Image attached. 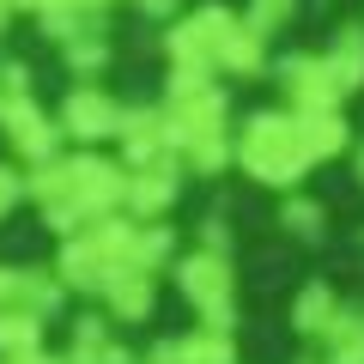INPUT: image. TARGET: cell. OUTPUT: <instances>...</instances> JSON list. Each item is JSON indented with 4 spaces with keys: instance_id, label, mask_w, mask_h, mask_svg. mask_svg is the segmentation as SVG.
<instances>
[{
    "instance_id": "1",
    "label": "cell",
    "mask_w": 364,
    "mask_h": 364,
    "mask_svg": "<svg viewBox=\"0 0 364 364\" xmlns=\"http://www.w3.org/2000/svg\"><path fill=\"white\" fill-rule=\"evenodd\" d=\"M122 188H128V164L85 152V146L25 170V200H37L43 225L61 237H73L79 225L104 219V213H122Z\"/></svg>"
},
{
    "instance_id": "2",
    "label": "cell",
    "mask_w": 364,
    "mask_h": 364,
    "mask_svg": "<svg viewBox=\"0 0 364 364\" xmlns=\"http://www.w3.org/2000/svg\"><path fill=\"white\" fill-rule=\"evenodd\" d=\"M231 164H243L261 188L291 195L310 176V152H304V122L291 109H255L243 116V128H231Z\"/></svg>"
},
{
    "instance_id": "3",
    "label": "cell",
    "mask_w": 364,
    "mask_h": 364,
    "mask_svg": "<svg viewBox=\"0 0 364 364\" xmlns=\"http://www.w3.org/2000/svg\"><path fill=\"white\" fill-rule=\"evenodd\" d=\"M170 279H176L182 298L195 304L200 328H219V334H231V328H237V273H231V249L195 243L188 255L170 261Z\"/></svg>"
},
{
    "instance_id": "4",
    "label": "cell",
    "mask_w": 364,
    "mask_h": 364,
    "mask_svg": "<svg viewBox=\"0 0 364 364\" xmlns=\"http://www.w3.org/2000/svg\"><path fill=\"white\" fill-rule=\"evenodd\" d=\"M231 31H237L231 6H195V13H176L170 31H164L170 67H195V73L219 79V55H225V37H231Z\"/></svg>"
},
{
    "instance_id": "5",
    "label": "cell",
    "mask_w": 364,
    "mask_h": 364,
    "mask_svg": "<svg viewBox=\"0 0 364 364\" xmlns=\"http://www.w3.org/2000/svg\"><path fill=\"white\" fill-rule=\"evenodd\" d=\"M55 128H61V140L85 146V152H97L104 140H116L122 128V104L109 97L97 79H73L61 97V109H55Z\"/></svg>"
},
{
    "instance_id": "6",
    "label": "cell",
    "mask_w": 364,
    "mask_h": 364,
    "mask_svg": "<svg viewBox=\"0 0 364 364\" xmlns=\"http://www.w3.org/2000/svg\"><path fill=\"white\" fill-rule=\"evenodd\" d=\"M273 79L286 91V109L291 116H316V109H340V85L328 73L322 49H298V55H279L273 61Z\"/></svg>"
},
{
    "instance_id": "7",
    "label": "cell",
    "mask_w": 364,
    "mask_h": 364,
    "mask_svg": "<svg viewBox=\"0 0 364 364\" xmlns=\"http://www.w3.org/2000/svg\"><path fill=\"white\" fill-rule=\"evenodd\" d=\"M116 146H122V164L128 170H146V164H182L176 158V128H170L164 104L152 109H128L122 104V128H116Z\"/></svg>"
},
{
    "instance_id": "8",
    "label": "cell",
    "mask_w": 364,
    "mask_h": 364,
    "mask_svg": "<svg viewBox=\"0 0 364 364\" xmlns=\"http://www.w3.org/2000/svg\"><path fill=\"white\" fill-rule=\"evenodd\" d=\"M0 134L13 140V152L25 158V164L61 158V128H55V116L37 97H0Z\"/></svg>"
},
{
    "instance_id": "9",
    "label": "cell",
    "mask_w": 364,
    "mask_h": 364,
    "mask_svg": "<svg viewBox=\"0 0 364 364\" xmlns=\"http://www.w3.org/2000/svg\"><path fill=\"white\" fill-rule=\"evenodd\" d=\"M182 195V164H146V170H128V188H122V213L140 225L164 219Z\"/></svg>"
},
{
    "instance_id": "10",
    "label": "cell",
    "mask_w": 364,
    "mask_h": 364,
    "mask_svg": "<svg viewBox=\"0 0 364 364\" xmlns=\"http://www.w3.org/2000/svg\"><path fill=\"white\" fill-rule=\"evenodd\" d=\"M109 322H146L158 310V273H140V267H116L97 291Z\"/></svg>"
},
{
    "instance_id": "11",
    "label": "cell",
    "mask_w": 364,
    "mask_h": 364,
    "mask_svg": "<svg viewBox=\"0 0 364 364\" xmlns=\"http://www.w3.org/2000/svg\"><path fill=\"white\" fill-rule=\"evenodd\" d=\"M67 364H134V352L116 340V322L97 310H85L73 322V340H67Z\"/></svg>"
},
{
    "instance_id": "12",
    "label": "cell",
    "mask_w": 364,
    "mask_h": 364,
    "mask_svg": "<svg viewBox=\"0 0 364 364\" xmlns=\"http://www.w3.org/2000/svg\"><path fill=\"white\" fill-rule=\"evenodd\" d=\"M322 61H328V73H334V85H340V104L358 97L364 91V18H346V25L334 31V43L322 49Z\"/></svg>"
},
{
    "instance_id": "13",
    "label": "cell",
    "mask_w": 364,
    "mask_h": 364,
    "mask_svg": "<svg viewBox=\"0 0 364 364\" xmlns=\"http://www.w3.org/2000/svg\"><path fill=\"white\" fill-rule=\"evenodd\" d=\"M322 364H364V304H340L322 328Z\"/></svg>"
},
{
    "instance_id": "14",
    "label": "cell",
    "mask_w": 364,
    "mask_h": 364,
    "mask_svg": "<svg viewBox=\"0 0 364 364\" xmlns=\"http://www.w3.org/2000/svg\"><path fill=\"white\" fill-rule=\"evenodd\" d=\"M67 304V286L55 279V267H18V286H13V304L6 310H31V316H61Z\"/></svg>"
},
{
    "instance_id": "15",
    "label": "cell",
    "mask_w": 364,
    "mask_h": 364,
    "mask_svg": "<svg viewBox=\"0 0 364 364\" xmlns=\"http://www.w3.org/2000/svg\"><path fill=\"white\" fill-rule=\"evenodd\" d=\"M298 122H304V152H310V164H328V158H340L352 146L346 109H316V116H298Z\"/></svg>"
},
{
    "instance_id": "16",
    "label": "cell",
    "mask_w": 364,
    "mask_h": 364,
    "mask_svg": "<svg viewBox=\"0 0 364 364\" xmlns=\"http://www.w3.org/2000/svg\"><path fill=\"white\" fill-rule=\"evenodd\" d=\"M334 310H340V291L328 286V279H310V286L291 298V334L298 340H322V328L334 322Z\"/></svg>"
},
{
    "instance_id": "17",
    "label": "cell",
    "mask_w": 364,
    "mask_h": 364,
    "mask_svg": "<svg viewBox=\"0 0 364 364\" xmlns=\"http://www.w3.org/2000/svg\"><path fill=\"white\" fill-rule=\"evenodd\" d=\"M267 43L255 37V31L243 25V18H237V31L231 37H225V55H219V73H231V79H261L267 73Z\"/></svg>"
},
{
    "instance_id": "18",
    "label": "cell",
    "mask_w": 364,
    "mask_h": 364,
    "mask_svg": "<svg viewBox=\"0 0 364 364\" xmlns=\"http://www.w3.org/2000/svg\"><path fill=\"white\" fill-rule=\"evenodd\" d=\"M25 352H43V316L0 310V358H25Z\"/></svg>"
},
{
    "instance_id": "19",
    "label": "cell",
    "mask_w": 364,
    "mask_h": 364,
    "mask_svg": "<svg viewBox=\"0 0 364 364\" xmlns=\"http://www.w3.org/2000/svg\"><path fill=\"white\" fill-rule=\"evenodd\" d=\"M61 61L73 67V79H97L109 67V31H85V37L61 43Z\"/></svg>"
},
{
    "instance_id": "20",
    "label": "cell",
    "mask_w": 364,
    "mask_h": 364,
    "mask_svg": "<svg viewBox=\"0 0 364 364\" xmlns=\"http://www.w3.org/2000/svg\"><path fill=\"white\" fill-rule=\"evenodd\" d=\"M176 358L182 364H237V346H231V334H219V328H195V334L176 340Z\"/></svg>"
},
{
    "instance_id": "21",
    "label": "cell",
    "mask_w": 364,
    "mask_h": 364,
    "mask_svg": "<svg viewBox=\"0 0 364 364\" xmlns=\"http://www.w3.org/2000/svg\"><path fill=\"white\" fill-rule=\"evenodd\" d=\"M279 225H286L291 237H304V243H316L322 225H328V213H322V200H310L304 188H291V195L279 200Z\"/></svg>"
},
{
    "instance_id": "22",
    "label": "cell",
    "mask_w": 364,
    "mask_h": 364,
    "mask_svg": "<svg viewBox=\"0 0 364 364\" xmlns=\"http://www.w3.org/2000/svg\"><path fill=\"white\" fill-rule=\"evenodd\" d=\"M237 18H243V25L255 31L261 43H273L279 31H291V18H298V0H249Z\"/></svg>"
},
{
    "instance_id": "23",
    "label": "cell",
    "mask_w": 364,
    "mask_h": 364,
    "mask_svg": "<svg viewBox=\"0 0 364 364\" xmlns=\"http://www.w3.org/2000/svg\"><path fill=\"white\" fill-rule=\"evenodd\" d=\"M0 97H37V91H31V67L13 61V55L0 61Z\"/></svg>"
},
{
    "instance_id": "24",
    "label": "cell",
    "mask_w": 364,
    "mask_h": 364,
    "mask_svg": "<svg viewBox=\"0 0 364 364\" xmlns=\"http://www.w3.org/2000/svg\"><path fill=\"white\" fill-rule=\"evenodd\" d=\"M18 200H25V170H18V164H0V219H6Z\"/></svg>"
},
{
    "instance_id": "25",
    "label": "cell",
    "mask_w": 364,
    "mask_h": 364,
    "mask_svg": "<svg viewBox=\"0 0 364 364\" xmlns=\"http://www.w3.org/2000/svg\"><path fill=\"white\" fill-rule=\"evenodd\" d=\"M134 364H182V358H176V340H158V346H146Z\"/></svg>"
},
{
    "instance_id": "26",
    "label": "cell",
    "mask_w": 364,
    "mask_h": 364,
    "mask_svg": "<svg viewBox=\"0 0 364 364\" xmlns=\"http://www.w3.org/2000/svg\"><path fill=\"white\" fill-rule=\"evenodd\" d=\"M13 286H18V267H13V261H0V310L13 304Z\"/></svg>"
},
{
    "instance_id": "27",
    "label": "cell",
    "mask_w": 364,
    "mask_h": 364,
    "mask_svg": "<svg viewBox=\"0 0 364 364\" xmlns=\"http://www.w3.org/2000/svg\"><path fill=\"white\" fill-rule=\"evenodd\" d=\"M0 364H67V352H25V358H0Z\"/></svg>"
},
{
    "instance_id": "28",
    "label": "cell",
    "mask_w": 364,
    "mask_h": 364,
    "mask_svg": "<svg viewBox=\"0 0 364 364\" xmlns=\"http://www.w3.org/2000/svg\"><path fill=\"white\" fill-rule=\"evenodd\" d=\"M140 6H146L152 18H176V6H182V0H140Z\"/></svg>"
},
{
    "instance_id": "29",
    "label": "cell",
    "mask_w": 364,
    "mask_h": 364,
    "mask_svg": "<svg viewBox=\"0 0 364 364\" xmlns=\"http://www.w3.org/2000/svg\"><path fill=\"white\" fill-rule=\"evenodd\" d=\"M73 6H97V0H43V13H73Z\"/></svg>"
},
{
    "instance_id": "30",
    "label": "cell",
    "mask_w": 364,
    "mask_h": 364,
    "mask_svg": "<svg viewBox=\"0 0 364 364\" xmlns=\"http://www.w3.org/2000/svg\"><path fill=\"white\" fill-rule=\"evenodd\" d=\"M352 176H358V188H364V140H358V152H352Z\"/></svg>"
},
{
    "instance_id": "31",
    "label": "cell",
    "mask_w": 364,
    "mask_h": 364,
    "mask_svg": "<svg viewBox=\"0 0 364 364\" xmlns=\"http://www.w3.org/2000/svg\"><path fill=\"white\" fill-rule=\"evenodd\" d=\"M6 25H13V6H6V0H0V37H6Z\"/></svg>"
},
{
    "instance_id": "32",
    "label": "cell",
    "mask_w": 364,
    "mask_h": 364,
    "mask_svg": "<svg viewBox=\"0 0 364 364\" xmlns=\"http://www.w3.org/2000/svg\"><path fill=\"white\" fill-rule=\"evenodd\" d=\"M298 364H322V358H298Z\"/></svg>"
}]
</instances>
